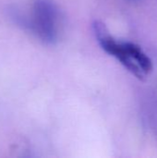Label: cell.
Returning <instances> with one entry per match:
<instances>
[{
    "label": "cell",
    "instance_id": "cell-1",
    "mask_svg": "<svg viewBox=\"0 0 157 158\" xmlns=\"http://www.w3.org/2000/svg\"><path fill=\"white\" fill-rule=\"evenodd\" d=\"M57 8L52 0H35L29 28L44 43L53 44L57 38Z\"/></svg>",
    "mask_w": 157,
    "mask_h": 158
},
{
    "label": "cell",
    "instance_id": "cell-2",
    "mask_svg": "<svg viewBox=\"0 0 157 158\" xmlns=\"http://www.w3.org/2000/svg\"><path fill=\"white\" fill-rule=\"evenodd\" d=\"M94 34L102 48L109 55L116 57L129 71H130L136 78L143 80L144 73L142 71L137 63L129 56L125 50L123 44L117 42L109 33L105 25L101 21H94L93 24Z\"/></svg>",
    "mask_w": 157,
    "mask_h": 158
},
{
    "label": "cell",
    "instance_id": "cell-3",
    "mask_svg": "<svg viewBox=\"0 0 157 158\" xmlns=\"http://www.w3.org/2000/svg\"><path fill=\"white\" fill-rule=\"evenodd\" d=\"M125 50L129 54V56L137 63V65L140 67L142 71L146 75L153 69V63L152 60L147 56L145 53L143 52L141 47L133 43L130 42H124L122 43Z\"/></svg>",
    "mask_w": 157,
    "mask_h": 158
},
{
    "label": "cell",
    "instance_id": "cell-4",
    "mask_svg": "<svg viewBox=\"0 0 157 158\" xmlns=\"http://www.w3.org/2000/svg\"><path fill=\"white\" fill-rule=\"evenodd\" d=\"M129 1H132V2H139L140 0H129Z\"/></svg>",
    "mask_w": 157,
    "mask_h": 158
}]
</instances>
